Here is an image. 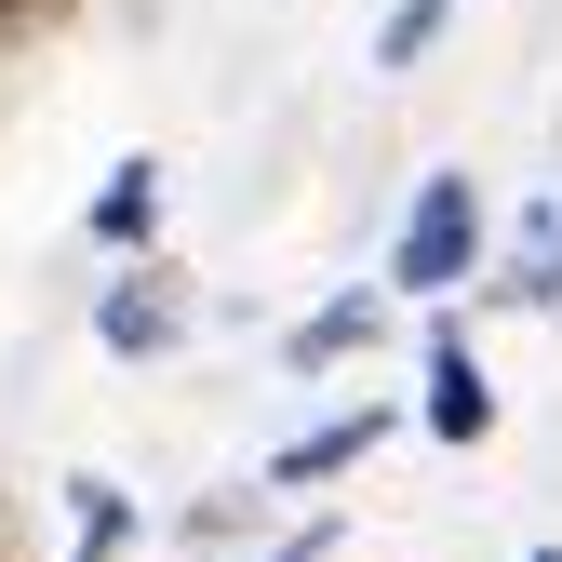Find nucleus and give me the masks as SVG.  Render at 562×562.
I'll list each match as a JSON object with an SVG mask.
<instances>
[{"instance_id":"nucleus-1","label":"nucleus","mask_w":562,"mask_h":562,"mask_svg":"<svg viewBox=\"0 0 562 562\" xmlns=\"http://www.w3.org/2000/svg\"><path fill=\"white\" fill-rule=\"evenodd\" d=\"M482 268H496V215H482V175H456V161H429L415 175V201H402V228H389V295L402 308H456V295H482Z\"/></svg>"},{"instance_id":"nucleus-2","label":"nucleus","mask_w":562,"mask_h":562,"mask_svg":"<svg viewBox=\"0 0 562 562\" xmlns=\"http://www.w3.org/2000/svg\"><path fill=\"white\" fill-rule=\"evenodd\" d=\"M415 429H429L442 456L496 442V375H482V348H469L456 308H429V335H415Z\"/></svg>"},{"instance_id":"nucleus-3","label":"nucleus","mask_w":562,"mask_h":562,"mask_svg":"<svg viewBox=\"0 0 562 562\" xmlns=\"http://www.w3.org/2000/svg\"><path fill=\"white\" fill-rule=\"evenodd\" d=\"M188 322H201V295H188L175 255H134L121 281H94V348H108V362H175Z\"/></svg>"},{"instance_id":"nucleus-4","label":"nucleus","mask_w":562,"mask_h":562,"mask_svg":"<svg viewBox=\"0 0 562 562\" xmlns=\"http://www.w3.org/2000/svg\"><path fill=\"white\" fill-rule=\"evenodd\" d=\"M389 429H402V402H335V415H308V429L281 442L255 482H268V496H322V482L375 469V456H389Z\"/></svg>"},{"instance_id":"nucleus-5","label":"nucleus","mask_w":562,"mask_h":562,"mask_svg":"<svg viewBox=\"0 0 562 562\" xmlns=\"http://www.w3.org/2000/svg\"><path fill=\"white\" fill-rule=\"evenodd\" d=\"M389 281H335V295L308 308V322H281V375H348V362H375L389 348Z\"/></svg>"},{"instance_id":"nucleus-6","label":"nucleus","mask_w":562,"mask_h":562,"mask_svg":"<svg viewBox=\"0 0 562 562\" xmlns=\"http://www.w3.org/2000/svg\"><path fill=\"white\" fill-rule=\"evenodd\" d=\"M161 201H175L161 161H148V148H121V161L94 175V201H81V241L121 255V268H134V255H161Z\"/></svg>"},{"instance_id":"nucleus-7","label":"nucleus","mask_w":562,"mask_h":562,"mask_svg":"<svg viewBox=\"0 0 562 562\" xmlns=\"http://www.w3.org/2000/svg\"><path fill=\"white\" fill-rule=\"evenodd\" d=\"M482 295H496V308H562V188H536V201H522V228L496 241Z\"/></svg>"},{"instance_id":"nucleus-8","label":"nucleus","mask_w":562,"mask_h":562,"mask_svg":"<svg viewBox=\"0 0 562 562\" xmlns=\"http://www.w3.org/2000/svg\"><path fill=\"white\" fill-rule=\"evenodd\" d=\"M54 496H67V562H134V536H148L134 482H108V469H67Z\"/></svg>"},{"instance_id":"nucleus-9","label":"nucleus","mask_w":562,"mask_h":562,"mask_svg":"<svg viewBox=\"0 0 562 562\" xmlns=\"http://www.w3.org/2000/svg\"><path fill=\"white\" fill-rule=\"evenodd\" d=\"M268 549V482H228V496H188L175 509V549Z\"/></svg>"},{"instance_id":"nucleus-10","label":"nucleus","mask_w":562,"mask_h":562,"mask_svg":"<svg viewBox=\"0 0 562 562\" xmlns=\"http://www.w3.org/2000/svg\"><path fill=\"white\" fill-rule=\"evenodd\" d=\"M442 27H456V0H389V14H375V67H389V81H402V67H429Z\"/></svg>"},{"instance_id":"nucleus-11","label":"nucleus","mask_w":562,"mask_h":562,"mask_svg":"<svg viewBox=\"0 0 562 562\" xmlns=\"http://www.w3.org/2000/svg\"><path fill=\"white\" fill-rule=\"evenodd\" d=\"M335 536H348V522H335V509H308V522H281L255 562H335Z\"/></svg>"},{"instance_id":"nucleus-12","label":"nucleus","mask_w":562,"mask_h":562,"mask_svg":"<svg viewBox=\"0 0 562 562\" xmlns=\"http://www.w3.org/2000/svg\"><path fill=\"white\" fill-rule=\"evenodd\" d=\"M81 14H94V0H14V27H27V41H67Z\"/></svg>"},{"instance_id":"nucleus-13","label":"nucleus","mask_w":562,"mask_h":562,"mask_svg":"<svg viewBox=\"0 0 562 562\" xmlns=\"http://www.w3.org/2000/svg\"><path fill=\"white\" fill-rule=\"evenodd\" d=\"M0 562H27V549H14V522H0Z\"/></svg>"},{"instance_id":"nucleus-14","label":"nucleus","mask_w":562,"mask_h":562,"mask_svg":"<svg viewBox=\"0 0 562 562\" xmlns=\"http://www.w3.org/2000/svg\"><path fill=\"white\" fill-rule=\"evenodd\" d=\"M522 562H562V549H522Z\"/></svg>"}]
</instances>
